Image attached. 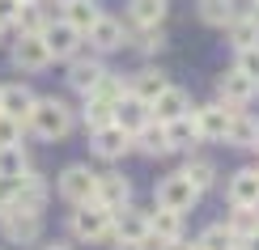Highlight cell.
I'll list each match as a JSON object with an SVG mask.
<instances>
[{
	"label": "cell",
	"instance_id": "cell-44",
	"mask_svg": "<svg viewBox=\"0 0 259 250\" xmlns=\"http://www.w3.org/2000/svg\"><path fill=\"white\" fill-rule=\"evenodd\" d=\"M60 5H68V0H60Z\"/></svg>",
	"mask_w": 259,
	"mask_h": 250
},
{
	"label": "cell",
	"instance_id": "cell-17",
	"mask_svg": "<svg viewBox=\"0 0 259 250\" xmlns=\"http://www.w3.org/2000/svg\"><path fill=\"white\" fill-rule=\"evenodd\" d=\"M175 237H183V212L153 208V212H149V237H145V246L157 250L161 242H175Z\"/></svg>",
	"mask_w": 259,
	"mask_h": 250
},
{
	"label": "cell",
	"instance_id": "cell-41",
	"mask_svg": "<svg viewBox=\"0 0 259 250\" xmlns=\"http://www.w3.org/2000/svg\"><path fill=\"white\" fill-rule=\"evenodd\" d=\"M42 250H72L68 242H51V246H42Z\"/></svg>",
	"mask_w": 259,
	"mask_h": 250
},
{
	"label": "cell",
	"instance_id": "cell-9",
	"mask_svg": "<svg viewBox=\"0 0 259 250\" xmlns=\"http://www.w3.org/2000/svg\"><path fill=\"white\" fill-rule=\"evenodd\" d=\"M255 93H259V85L251 77H242L238 68H230V72L217 77V102H225L230 111H246L255 102Z\"/></svg>",
	"mask_w": 259,
	"mask_h": 250
},
{
	"label": "cell",
	"instance_id": "cell-2",
	"mask_svg": "<svg viewBox=\"0 0 259 250\" xmlns=\"http://www.w3.org/2000/svg\"><path fill=\"white\" fill-rule=\"evenodd\" d=\"M68 229L77 242H90V246H98V242H111V208H102V204H77L68 216Z\"/></svg>",
	"mask_w": 259,
	"mask_h": 250
},
{
	"label": "cell",
	"instance_id": "cell-5",
	"mask_svg": "<svg viewBox=\"0 0 259 250\" xmlns=\"http://www.w3.org/2000/svg\"><path fill=\"white\" fill-rule=\"evenodd\" d=\"M56 191H60V199H68L72 208L77 204H94V191H98V174H94L90 166H64V174L56 178Z\"/></svg>",
	"mask_w": 259,
	"mask_h": 250
},
{
	"label": "cell",
	"instance_id": "cell-14",
	"mask_svg": "<svg viewBox=\"0 0 259 250\" xmlns=\"http://www.w3.org/2000/svg\"><path fill=\"white\" fill-rule=\"evenodd\" d=\"M34 102H38V93L30 89L26 81L0 85V115H9V119H17V123H26L30 111H34Z\"/></svg>",
	"mask_w": 259,
	"mask_h": 250
},
{
	"label": "cell",
	"instance_id": "cell-30",
	"mask_svg": "<svg viewBox=\"0 0 259 250\" xmlns=\"http://www.w3.org/2000/svg\"><path fill=\"white\" fill-rule=\"evenodd\" d=\"M26 170H30V157H26V148H21V144L0 148V178H5V182H17Z\"/></svg>",
	"mask_w": 259,
	"mask_h": 250
},
{
	"label": "cell",
	"instance_id": "cell-24",
	"mask_svg": "<svg viewBox=\"0 0 259 250\" xmlns=\"http://www.w3.org/2000/svg\"><path fill=\"white\" fill-rule=\"evenodd\" d=\"M132 148L140 157H170V140H166V127L161 123H145L140 132L132 136Z\"/></svg>",
	"mask_w": 259,
	"mask_h": 250
},
{
	"label": "cell",
	"instance_id": "cell-16",
	"mask_svg": "<svg viewBox=\"0 0 259 250\" xmlns=\"http://www.w3.org/2000/svg\"><path fill=\"white\" fill-rule=\"evenodd\" d=\"M0 233H5L13 246H30V242H38V233H42V216L9 212V216H0Z\"/></svg>",
	"mask_w": 259,
	"mask_h": 250
},
{
	"label": "cell",
	"instance_id": "cell-6",
	"mask_svg": "<svg viewBox=\"0 0 259 250\" xmlns=\"http://www.w3.org/2000/svg\"><path fill=\"white\" fill-rule=\"evenodd\" d=\"M85 38H90V51H98V56L123 51V47H127V21L115 17V13H102L90 30H85Z\"/></svg>",
	"mask_w": 259,
	"mask_h": 250
},
{
	"label": "cell",
	"instance_id": "cell-8",
	"mask_svg": "<svg viewBox=\"0 0 259 250\" xmlns=\"http://www.w3.org/2000/svg\"><path fill=\"white\" fill-rule=\"evenodd\" d=\"M38 38H42V47H47V56H51V60H72V56L81 51V38H85V34H81V30H72L64 17H60V21L51 17L47 26H42V34H38Z\"/></svg>",
	"mask_w": 259,
	"mask_h": 250
},
{
	"label": "cell",
	"instance_id": "cell-20",
	"mask_svg": "<svg viewBox=\"0 0 259 250\" xmlns=\"http://www.w3.org/2000/svg\"><path fill=\"white\" fill-rule=\"evenodd\" d=\"M225 38H230V47L234 51H242V47H255L259 42V9L255 5H246L238 17L225 26Z\"/></svg>",
	"mask_w": 259,
	"mask_h": 250
},
{
	"label": "cell",
	"instance_id": "cell-15",
	"mask_svg": "<svg viewBox=\"0 0 259 250\" xmlns=\"http://www.w3.org/2000/svg\"><path fill=\"white\" fill-rule=\"evenodd\" d=\"M111 233L123 237V242H145V237H149V212L132 208V204L115 208L111 212Z\"/></svg>",
	"mask_w": 259,
	"mask_h": 250
},
{
	"label": "cell",
	"instance_id": "cell-38",
	"mask_svg": "<svg viewBox=\"0 0 259 250\" xmlns=\"http://www.w3.org/2000/svg\"><path fill=\"white\" fill-rule=\"evenodd\" d=\"M157 250H196V242H187V237H175V242H161Z\"/></svg>",
	"mask_w": 259,
	"mask_h": 250
},
{
	"label": "cell",
	"instance_id": "cell-21",
	"mask_svg": "<svg viewBox=\"0 0 259 250\" xmlns=\"http://www.w3.org/2000/svg\"><path fill=\"white\" fill-rule=\"evenodd\" d=\"M246 5H251V0H246ZM246 5L242 0H196V17L204 21V26H212V30H225Z\"/></svg>",
	"mask_w": 259,
	"mask_h": 250
},
{
	"label": "cell",
	"instance_id": "cell-1",
	"mask_svg": "<svg viewBox=\"0 0 259 250\" xmlns=\"http://www.w3.org/2000/svg\"><path fill=\"white\" fill-rule=\"evenodd\" d=\"M72 123H77V111H72L64 97H38L30 119H26V127L38 140H64L72 132Z\"/></svg>",
	"mask_w": 259,
	"mask_h": 250
},
{
	"label": "cell",
	"instance_id": "cell-23",
	"mask_svg": "<svg viewBox=\"0 0 259 250\" xmlns=\"http://www.w3.org/2000/svg\"><path fill=\"white\" fill-rule=\"evenodd\" d=\"M183 174L191 178V187H196L200 195L212 191V187H217V178H221V174H217V161L204 157V153H187V161H183Z\"/></svg>",
	"mask_w": 259,
	"mask_h": 250
},
{
	"label": "cell",
	"instance_id": "cell-27",
	"mask_svg": "<svg viewBox=\"0 0 259 250\" xmlns=\"http://www.w3.org/2000/svg\"><path fill=\"white\" fill-rule=\"evenodd\" d=\"M102 13H106V9L98 5V0H68V5H64V13H60V17L68 21L72 30H81V34H85V30H90V26H94V21H98Z\"/></svg>",
	"mask_w": 259,
	"mask_h": 250
},
{
	"label": "cell",
	"instance_id": "cell-7",
	"mask_svg": "<svg viewBox=\"0 0 259 250\" xmlns=\"http://www.w3.org/2000/svg\"><path fill=\"white\" fill-rule=\"evenodd\" d=\"M106 77V64H102V56L98 51H77V56L68 60V89H77L81 97H90L94 89H98V81Z\"/></svg>",
	"mask_w": 259,
	"mask_h": 250
},
{
	"label": "cell",
	"instance_id": "cell-35",
	"mask_svg": "<svg viewBox=\"0 0 259 250\" xmlns=\"http://www.w3.org/2000/svg\"><path fill=\"white\" fill-rule=\"evenodd\" d=\"M234 68L242 72V77H251L259 85V42L255 47H242V51H234Z\"/></svg>",
	"mask_w": 259,
	"mask_h": 250
},
{
	"label": "cell",
	"instance_id": "cell-46",
	"mask_svg": "<svg viewBox=\"0 0 259 250\" xmlns=\"http://www.w3.org/2000/svg\"><path fill=\"white\" fill-rule=\"evenodd\" d=\"M251 5H255V0H251Z\"/></svg>",
	"mask_w": 259,
	"mask_h": 250
},
{
	"label": "cell",
	"instance_id": "cell-39",
	"mask_svg": "<svg viewBox=\"0 0 259 250\" xmlns=\"http://www.w3.org/2000/svg\"><path fill=\"white\" fill-rule=\"evenodd\" d=\"M111 250H149V246H145V242H123V237H115Z\"/></svg>",
	"mask_w": 259,
	"mask_h": 250
},
{
	"label": "cell",
	"instance_id": "cell-19",
	"mask_svg": "<svg viewBox=\"0 0 259 250\" xmlns=\"http://www.w3.org/2000/svg\"><path fill=\"white\" fill-rule=\"evenodd\" d=\"M170 17V0H127L123 21L127 26H166Z\"/></svg>",
	"mask_w": 259,
	"mask_h": 250
},
{
	"label": "cell",
	"instance_id": "cell-22",
	"mask_svg": "<svg viewBox=\"0 0 259 250\" xmlns=\"http://www.w3.org/2000/svg\"><path fill=\"white\" fill-rule=\"evenodd\" d=\"M111 123H119L127 136H136L145 123H153V115H149V102H140V97L123 93L119 102H115V119H111Z\"/></svg>",
	"mask_w": 259,
	"mask_h": 250
},
{
	"label": "cell",
	"instance_id": "cell-13",
	"mask_svg": "<svg viewBox=\"0 0 259 250\" xmlns=\"http://www.w3.org/2000/svg\"><path fill=\"white\" fill-rule=\"evenodd\" d=\"M94 204H102V208H123V204H132V178L119 170H106L98 174V191H94Z\"/></svg>",
	"mask_w": 259,
	"mask_h": 250
},
{
	"label": "cell",
	"instance_id": "cell-43",
	"mask_svg": "<svg viewBox=\"0 0 259 250\" xmlns=\"http://www.w3.org/2000/svg\"><path fill=\"white\" fill-rule=\"evenodd\" d=\"M21 5H34V0H21Z\"/></svg>",
	"mask_w": 259,
	"mask_h": 250
},
{
	"label": "cell",
	"instance_id": "cell-25",
	"mask_svg": "<svg viewBox=\"0 0 259 250\" xmlns=\"http://www.w3.org/2000/svg\"><path fill=\"white\" fill-rule=\"evenodd\" d=\"M166 85H170V77L161 68H140V72H132V81H127V93L140 97V102H153Z\"/></svg>",
	"mask_w": 259,
	"mask_h": 250
},
{
	"label": "cell",
	"instance_id": "cell-4",
	"mask_svg": "<svg viewBox=\"0 0 259 250\" xmlns=\"http://www.w3.org/2000/svg\"><path fill=\"white\" fill-rule=\"evenodd\" d=\"M234 115H238V111H230L225 102H204V106H191V119H196V127H200V144H225Z\"/></svg>",
	"mask_w": 259,
	"mask_h": 250
},
{
	"label": "cell",
	"instance_id": "cell-40",
	"mask_svg": "<svg viewBox=\"0 0 259 250\" xmlns=\"http://www.w3.org/2000/svg\"><path fill=\"white\" fill-rule=\"evenodd\" d=\"M238 246H242V250H259V233H255V237H246V242H238Z\"/></svg>",
	"mask_w": 259,
	"mask_h": 250
},
{
	"label": "cell",
	"instance_id": "cell-42",
	"mask_svg": "<svg viewBox=\"0 0 259 250\" xmlns=\"http://www.w3.org/2000/svg\"><path fill=\"white\" fill-rule=\"evenodd\" d=\"M251 153H259V123H255V144H251Z\"/></svg>",
	"mask_w": 259,
	"mask_h": 250
},
{
	"label": "cell",
	"instance_id": "cell-32",
	"mask_svg": "<svg viewBox=\"0 0 259 250\" xmlns=\"http://www.w3.org/2000/svg\"><path fill=\"white\" fill-rule=\"evenodd\" d=\"M81 119H85V127H90V132H98V127H106V123L115 119V106H111V102H102V97H85Z\"/></svg>",
	"mask_w": 259,
	"mask_h": 250
},
{
	"label": "cell",
	"instance_id": "cell-31",
	"mask_svg": "<svg viewBox=\"0 0 259 250\" xmlns=\"http://www.w3.org/2000/svg\"><path fill=\"white\" fill-rule=\"evenodd\" d=\"M196 250H238V237H234V233L217 221V225H208V229H200Z\"/></svg>",
	"mask_w": 259,
	"mask_h": 250
},
{
	"label": "cell",
	"instance_id": "cell-12",
	"mask_svg": "<svg viewBox=\"0 0 259 250\" xmlns=\"http://www.w3.org/2000/svg\"><path fill=\"white\" fill-rule=\"evenodd\" d=\"M90 153L102 157V161H119L123 153H132V136L119 123H106L98 132H90Z\"/></svg>",
	"mask_w": 259,
	"mask_h": 250
},
{
	"label": "cell",
	"instance_id": "cell-33",
	"mask_svg": "<svg viewBox=\"0 0 259 250\" xmlns=\"http://www.w3.org/2000/svg\"><path fill=\"white\" fill-rule=\"evenodd\" d=\"M47 21H51V13L34 0V5H21V13H17V30H21V34H42V26H47Z\"/></svg>",
	"mask_w": 259,
	"mask_h": 250
},
{
	"label": "cell",
	"instance_id": "cell-18",
	"mask_svg": "<svg viewBox=\"0 0 259 250\" xmlns=\"http://www.w3.org/2000/svg\"><path fill=\"white\" fill-rule=\"evenodd\" d=\"M47 64H51V56H47V47H42L38 34H21V38L13 42V68H21V72H42Z\"/></svg>",
	"mask_w": 259,
	"mask_h": 250
},
{
	"label": "cell",
	"instance_id": "cell-37",
	"mask_svg": "<svg viewBox=\"0 0 259 250\" xmlns=\"http://www.w3.org/2000/svg\"><path fill=\"white\" fill-rule=\"evenodd\" d=\"M21 13V0H0V26H17Z\"/></svg>",
	"mask_w": 259,
	"mask_h": 250
},
{
	"label": "cell",
	"instance_id": "cell-10",
	"mask_svg": "<svg viewBox=\"0 0 259 250\" xmlns=\"http://www.w3.org/2000/svg\"><path fill=\"white\" fill-rule=\"evenodd\" d=\"M225 204H234V208H259V166H242L225 178Z\"/></svg>",
	"mask_w": 259,
	"mask_h": 250
},
{
	"label": "cell",
	"instance_id": "cell-45",
	"mask_svg": "<svg viewBox=\"0 0 259 250\" xmlns=\"http://www.w3.org/2000/svg\"><path fill=\"white\" fill-rule=\"evenodd\" d=\"M0 30H5V26H0Z\"/></svg>",
	"mask_w": 259,
	"mask_h": 250
},
{
	"label": "cell",
	"instance_id": "cell-26",
	"mask_svg": "<svg viewBox=\"0 0 259 250\" xmlns=\"http://www.w3.org/2000/svg\"><path fill=\"white\" fill-rule=\"evenodd\" d=\"M166 127V140H170V153H191V144H200V127L191 115L175 119V123H161Z\"/></svg>",
	"mask_w": 259,
	"mask_h": 250
},
{
	"label": "cell",
	"instance_id": "cell-28",
	"mask_svg": "<svg viewBox=\"0 0 259 250\" xmlns=\"http://www.w3.org/2000/svg\"><path fill=\"white\" fill-rule=\"evenodd\" d=\"M221 225L238 237V242H246V237L259 233V208H234V204H230V212H225Z\"/></svg>",
	"mask_w": 259,
	"mask_h": 250
},
{
	"label": "cell",
	"instance_id": "cell-34",
	"mask_svg": "<svg viewBox=\"0 0 259 250\" xmlns=\"http://www.w3.org/2000/svg\"><path fill=\"white\" fill-rule=\"evenodd\" d=\"M123 93H127V85H123V77H119V72H106V77L98 81V89H94L90 97H102V102H111V106H115V102H119Z\"/></svg>",
	"mask_w": 259,
	"mask_h": 250
},
{
	"label": "cell",
	"instance_id": "cell-11",
	"mask_svg": "<svg viewBox=\"0 0 259 250\" xmlns=\"http://www.w3.org/2000/svg\"><path fill=\"white\" fill-rule=\"evenodd\" d=\"M149 115H153V123H175V119L191 115V93L183 89V85L170 81L166 89H161L153 102H149Z\"/></svg>",
	"mask_w": 259,
	"mask_h": 250
},
{
	"label": "cell",
	"instance_id": "cell-47",
	"mask_svg": "<svg viewBox=\"0 0 259 250\" xmlns=\"http://www.w3.org/2000/svg\"><path fill=\"white\" fill-rule=\"evenodd\" d=\"M238 250H242V246H238Z\"/></svg>",
	"mask_w": 259,
	"mask_h": 250
},
{
	"label": "cell",
	"instance_id": "cell-36",
	"mask_svg": "<svg viewBox=\"0 0 259 250\" xmlns=\"http://www.w3.org/2000/svg\"><path fill=\"white\" fill-rule=\"evenodd\" d=\"M21 132H26V123H17V119L0 115V148H9V144H21Z\"/></svg>",
	"mask_w": 259,
	"mask_h": 250
},
{
	"label": "cell",
	"instance_id": "cell-3",
	"mask_svg": "<svg viewBox=\"0 0 259 250\" xmlns=\"http://www.w3.org/2000/svg\"><path fill=\"white\" fill-rule=\"evenodd\" d=\"M153 204H157V208H170V212H183V216H187V212L200 204V191L191 187V178H187L183 170H175V174H166V178L153 187Z\"/></svg>",
	"mask_w": 259,
	"mask_h": 250
},
{
	"label": "cell",
	"instance_id": "cell-29",
	"mask_svg": "<svg viewBox=\"0 0 259 250\" xmlns=\"http://www.w3.org/2000/svg\"><path fill=\"white\" fill-rule=\"evenodd\" d=\"M255 123H259V119L251 111H238V115H234V123H230L225 144H230V148H251L255 144Z\"/></svg>",
	"mask_w": 259,
	"mask_h": 250
}]
</instances>
